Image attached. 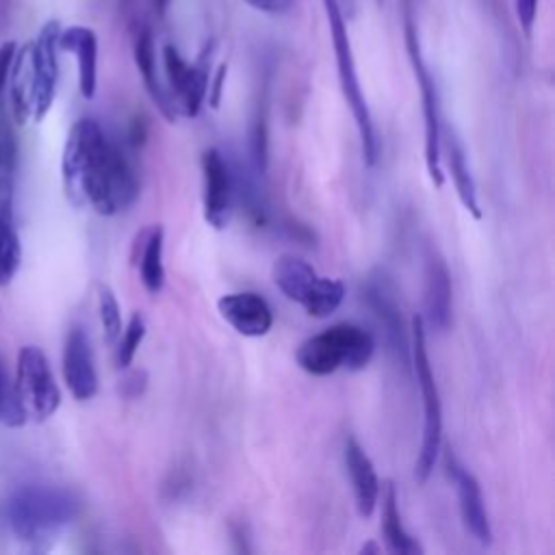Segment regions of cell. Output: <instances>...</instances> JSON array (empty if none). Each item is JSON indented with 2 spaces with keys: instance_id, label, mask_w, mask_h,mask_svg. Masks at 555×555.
I'll return each instance as SVG.
<instances>
[{
  "instance_id": "34",
  "label": "cell",
  "mask_w": 555,
  "mask_h": 555,
  "mask_svg": "<svg viewBox=\"0 0 555 555\" xmlns=\"http://www.w3.org/2000/svg\"><path fill=\"white\" fill-rule=\"evenodd\" d=\"M167 4H169V0H154V7H156V11H158V13H165Z\"/></svg>"
},
{
  "instance_id": "9",
  "label": "cell",
  "mask_w": 555,
  "mask_h": 555,
  "mask_svg": "<svg viewBox=\"0 0 555 555\" xmlns=\"http://www.w3.org/2000/svg\"><path fill=\"white\" fill-rule=\"evenodd\" d=\"M163 65L169 85V100L176 115L197 117L208 93V65L202 54L197 63H189L176 46L163 48Z\"/></svg>"
},
{
  "instance_id": "19",
  "label": "cell",
  "mask_w": 555,
  "mask_h": 555,
  "mask_svg": "<svg viewBox=\"0 0 555 555\" xmlns=\"http://www.w3.org/2000/svg\"><path fill=\"white\" fill-rule=\"evenodd\" d=\"M134 63H137V69L143 78V85L152 98V102L158 106L160 115L169 121L176 119V111L171 106V100H169V93L167 89L160 85L158 76H156V50H154V37L150 33V28H143L139 30L137 39H134Z\"/></svg>"
},
{
  "instance_id": "15",
  "label": "cell",
  "mask_w": 555,
  "mask_h": 555,
  "mask_svg": "<svg viewBox=\"0 0 555 555\" xmlns=\"http://www.w3.org/2000/svg\"><path fill=\"white\" fill-rule=\"evenodd\" d=\"M343 455H345V466H347V473L351 479L358 514L366 518L375 512L377 501H379V479H377L375 466H373L371 457L366 455V451L351 436L345 440Z\"/></svg>"
},
{
  "instance_id": "20",
  "label": "cell",
  "mask_w": 555,
  "mask_h": 555,
  "mask_svg": "<svg viewBox=\"0 0 555 555\" xmlns=\"http://www.w3.org/2000/svg\"><path fill=\"white\" fill-rule=\"evenodd\" d=\"M444 143L447 150V165H449V173L453 180V186L457 191V197L462 202V206L475 217L481 219V208H479V199H477V186L475 180L470 176L468 163H466V154L464 147L460 143V139L453 132H447L444 139H440V145Z\"/></svg>"
},
{
  "instance_id": "21",
  "label": "cell",
  "mask_w": 555,
  "mask_h": 555,
  "mask_svg": "<svg viewBox=\"0 0 555 555\" xmlns=\"http://www.w3.org/2000/svg\"><path fill=\"white\" fill-rule=\"evenodd\" d=\"M11 87V108L17 124L33 119V63H30V41L13 56L9 72Z\"/></svg>"
},
{
  "instance_id": "35",
  "label": "cell",
  "mask_w": 555,
  "mask_h": 555,
  "mask_svg": "<svg viewBox=\"0 0 555 555\" xmlns=\"http://www.w3.org/2000/svg\"><path fill=\"white\" fill-rule=\"evenodd\" d=\"M2 160H4V154H2V145H0V167H2Z\"/></svg>"
},
{
  "instance_id": "28",
  "label": "cell",
  "mask_w": 555,
  "mask_h": 555,
  "mask_svg": "<svg viewBox=\"0 0 555 555\" xmlns=\"http://www.w3.org/2000/svg\"><path fill=\"white\" fill-rule=\"evenodd\" d=\"M249 145H251V156L256 163V169L260 173L267 171L269 165V126H267V104L262 102L254 115L251 121V132H249Z\"/></svg>"
},
{
  "instance_id": "25",
  "label": "cell",
  "mask_w": 555,
  "mask_h": 555,
  "mask_svg": "<svg viewBox=\"0 0 555 555\" xmlns=\"http://www.w3.org/2000/svg\"><path fill=\"white\" fill-rule=\"evenodd\" d=\"M26 421H28V416L20 403L15 384L9 379V375L2 366V360H0V425L22 427Z\"/></svg>"
},
{
  "instance_id": "1",
  "label": "cell",
  "mask_w": 555,
  "mask_h": 555,
  "mask_svg": "<svg viewBox=\"0 0 555 555\" xmlns=\"http://www.w3.org/2000/svg\"><path fill=\"white\" fill-rule=\"evenodd\" d=\"M61 173L67 199L78 208L89 206L102 217L128 210L139 197L134 167L91 117H82L72 126Z\"/></svg>"
},
{
  "instance_id": "29",
  "label": "cell",
  "mask_w": 555,
  "mask_h": 555,
  "mask_svg": "<svg viewBox=\"0 0 555 555\" xmlns=\"http://www.w3.org/2000/svg\"><path fill=\"white\" fill-rule=\"evenodd\" d=\"M514 9H516V17L520 28L525 30V35H531L533 22H535V13H538V0H514Z\"/></svg>"
},
{
  "instance_id": "16",
  "label": "cell",
  "mask_w": 555,
  "mask_h": 555,
  "mask_svg": "<svg viewBox=\"0 0 555 555\" xmlns=\"http://www.w3.org/2000/svg\"><path fill=\"white\" fill-rule=\"evenodd\" d=\"M59 50L72 52L78 63V87L91 100L98 89V37L87 26H69L59 33Z\"/></svg>"
},
{
  "instance_id": "6",
  "label": "cell",
  "mask_w": 555,
  "mask_h": 555,
  "mask_svg": "<svg viewBox=\"0 0 555 555\" xmlns=\"http://www.w3.org/2000/svg\"><path fill=\"white\" fill-rule=\"evenodd\" d=\"M271 278L286 299L301 306L314 319L330 317L345 299V284L340 280L319 275L310 262L295 254L275 258Z\"/></svg>"
},
{
  "instance_id": "26",
  "label": "cell",
  "mask_w": 555,
  "mask_h": 555,
  "mask_svg": "<svg viewBox=\"0 0 555 555\" xmlns=\"http://www.w3.org/2000/svg\"><path fill=\"white\" fill-rule=\"evenodd\" d=\"M98 310H100V323L104 332V340L108 345H115L121 334V312L115 293L108 286L98 288Z\"/></svg>"
},
{
  "instance_id": "18",
  "label": "cell",
  "mask_w": 555,
  "mask_h": 555,
  "mask_svg": "<svg viewBox=\"0 0 555 555\" xmlns=\"http://www.w3.org/2000/svg\"><path fill=\"white\" fill-rule=\"evenodd\" d=\"M425 312L434 330L444 332L451 323V275L442 258L431 256L425 271Z\"/></svg>"
},
{
  "instance_id": "33",
  "label": "cell",
  "mask_w": 555,
  "mask_h": 555,
  "mask_svg": "<svg viewBox=\"0 0 555 555\" xmlns=\"http://www.w3.org/2000/svg\"><path fill=\"white\" fill-rule=\"evenodd\" d=\"M13 186L11 178H0V217L2 215H13Z\"/></svg>"
},
{
  "instance_id": "3",
  "label": "cell",
  "mask_w": 555,
  "mask_h": 555,
  "mask_svg": "<svg viewBox=\"0 0 555 555\" xmlns=\"http://www.w3.org/2000/svg\"><path fill=\"white\" fill-rule=\"evenodd\" d=\"M321 2H323L325 20H327V26H330V37H332L340 91H343V98H345V102H347V106L353 115V121L358 126L364 163L369 167H373L379 160L382 143H379V137H377L366 98H364L362 87H360V78H358L356 61H353V50H351V41H349V33H347V22H345V15H343V9H340L338 0H321Z\"/></svg>"
},
{
  "instance_id": "31",
  "label": "cell",
  "mask_w": 555,
  "mask_h": 555,
  "mask_svg": "<svg viewBox=\"0 0 555 555\" xmlns=\"http://www.w3.org/2000/svg\"><path fill=\"white\" fill-rule=\"evenodd\" d=\"M15 56V41H4L0 46V93L9 80V72H11V63Z\"/></svg>"
},
{
  "instance_id": "30",
  "label": "cell",
  "mask_w": 555,
  "mask_h": 555,
  "mask_svg": "<svg viewBox=\"0 0 555 555\" xmlns=\"http://www.w3.org/2000/svg\"><path fill=\"white\" fill-rule=\"evenodd\" d=\"M243 2L264 15H286L295 4V0H243Z\"/></svg>"
},
{
  "instance_id": "7",
  "label": "cell",
  "mask_w": 555,
  "mask_h": 555,
  "mask_svg": "<svg viewBox=\"0 0 555 555\" xmlns=\"http://www.w3.org/2000/svg\"><path fill=\"white\" fill-rule=\"evenodd\" d=\"M403 37H405V50L408 59L416 78V85L421 89V102H423V121H425V167L429 173V180L434 186H442V165H440V139H442V126H440V108H438V91L434 76L423 59L416 20L412 15V2H403Z\"/></svg>"
},
{
  "instance_id": "27",
  "label": "cell",
  "mask_w": 555,
  "mask_h": 555,
  "mask_svg": "<svg viewBox=\"0 0 555 555\" xmlns=\"http://www.w3.org/2000/svg\"><path fill=\"white\" fill-rule=\"evenodd\" d=\"M145 338V321L139 312H134L124 330V334H119L117 338V366L119 369H128L141 347Z\"/></svg>"
},
{
  "instance_id": "17",
  "label": "cell",
  "mask_w": 555,
  "mask_h": 555,
  "mask_svg": "<svg viewBox=\"0 0 555 555\" xmlns=\"http://www.w3.org/2000/svg\"><path fill=\"white\" fill-rule=\"evenodd\" d=\"M364 297L369 301V306L375 310L377 319L384 323L386 327V336L395 349L397 356H401V362H408L410 356V345H408V336H405V327L401 321V310L392 297V291L388 288V284L384 280H369L364 286Z\"/></svg>"
},
{
  "instance_id": "24",
  "label": "cell",
  "mask_w": 555,
  "mask_h": 555,
  "mask_svg": "<svg viewBox=\"0 0 555 555\" xmlns=\"http://www.w3.org/2000/svg\"><path fill=\"white\" fill-rule=\"evenodd\" d=\"M22 260L20 236L13 225V215L0 217V286L9 284Z\"/></svg>"
},
{
  "instance_id": "11",
  "label": "cell",
  "mask_w": 555,
  "mask_h": 555,
  "mask_svg": "<svg viewBox=\"0 0 555 555\" xmlns=\"http://www.w3.org/2000/svg\"><path fill=\"white\" fill-rule=\"evenodd\" d=\"M202 178H204V219L210 228L223 230L230 221L234 180L228 160L217 147L202 152Z\"/></svg>"
},
{
  "instance_id": "5",
  "label": "cell",
  "mask_w": 555,
  "mask_h": 555,
  "mask_svg": "<svg viewBox=\"0 0 555 555\" xmlns=\"http://www.w3.org/2000/svg\"><path fill=\"white\" fill-rule=\"evenodd\" d=\"M410 356H412V369H414L416 384H418L421 399H423V438H421V451H418L416 464H414V477L418 483H425L434 470V464L438 460L440 444H442V405H440L436 377H434L429 356H427L425 321L418 314L412 319Z\"/></svg>"
},
{
  "instance_id": "23",
  "label": "cell",
  "mask_w": 555,
  "mask_h": 555,
  "mask_svg": "<svg viewBox=\"0 0 555 555\" xmlns=\"http://www.w3.org/2000/svg\"><path fill=\"white\" fill-rule=\"evenodd\" d=\"M163 243L165 232L160 225L152 228L143 241L141 258H139V278L147 293L156 295L165 284V267H163Z\"/></svg>"
},
{
  "instance_id": "12",
  "label": "cell",
  "mask_w": 555,
  "mask_h": 555,
  "mask_svg": "<svg viewBox=\"0 0 555 555\" xmlns=\"http://www.w3.org/2000/svg\"><path fill=\"white\" fill-rule=\"evenodd\" d=\"M444 468H447V475L451 477V481L455 483L464 527L470 531V535L479 544H490L492 529H490V520H488V512L483 505L479 481L473 477L470 470H466L457 462V457L451 453V449L444 453Z\"/></svg>"
},
{
  "instance_id": "14",
  "label": "cell",
  "mask_w": 555,
  "mask_h": 555,
  "mask_svg": "<svg viewBox=\"0 0 555 555\" xmlns=\"http://www.w3.org/2000/svg\"><path fill=\"white\" fill-rule=\"evenodd\" d=\"M217 308L225 323H230L241 336L260 338L273 327V310L258 293H228L217 301Z\"/></svg>"
},
{
  "instance_id": "2",
  "label": "cell",
  "mask_w": 555,
  "mask_h": 555,
  "mask_svg": "<svg viewBox=\"0 0 555 555\" xmlns=\"http://www.w3.org/2000/svg\"><path fill=\"white\" fill-rule=\"evenodd\" d=\"M7 514L22 542H39L76 518L78 499L63 488L30 483L11 494Z\"/></svg>"
},
{
  "instance_id": "10",
  "label": "cell",
  "mask_w": 555,
  "mask_h": 555,
  "mask_svg": "<svg viewBox=\"0 0 555 555\" xmlns=\"http://www.w3.org/2000/svg\"><path fill=\"white\" fill-rule=\"evenodd\" d=\"M59 33L61 24L50 20L41 26L35 41H30V63H33V121H41L56 95L59 82Z\"/></svg>"
},
{
  "instance_id": "32",
  "label": "cell",
  "mask_w": 555,
  "mask_h": 555,
  "mask_svg": "<svg viewBox=\"0 0 555 555\" xmlns=\"http://www.w3.org/2000/svg\"><path fill=\"white\" fill-rule=\"evenodd\" d=\"M225 74H228V65L223 63V65H219V69H217V74H215V78H212V87L208 85V93H206V98H208V102H210V106H212V108H217V106H219V102H221V91H223Z\"/></svg>"
},
{
  "instance_id": "13",
  "label": "cell",
  "mask_w": 555,
  "mask_h": 555,
  "mask_svg": "<svg viewBox=\"0 0 555 555\" xmlns=\"http://www.w3.org/2000/svg\"><path fill=\"white\" fill-rule=\"evenodd\" d=\"M63 379L78 401H89L98 392V373L93 364L91 343L80 325L67 332L63 347Z\"/></svg>"
},
{
  "instance_id": "8",
  "label": "cell",
  "mask_w": 555,
  "mask_h": 555,
  "mask_svg": "<svg viewBox=\"0 0 555 555\" xmlns=\"http://www.w3.org/2000/svg\"><path fill=\"white\" fill-rule=\"evenodd\" d=\"M15 390L26 416L35 421L50 418L61 405V390L56 386L48 358L35 345H26L17 353Z\"/></svg>"
},
{
  "instance_id": "4",
  "label": "cell",
  "mask_w": 555,
  "mask_h": 555,
  "mask_svg": "<svg viewBox=\"0 0 555 555\" xmlns=\"http://www.w3.org/2000/svg\"><path fill=\"white\" fill-rule=\"evenodd\" d=\"M373 351L375 338L371 332L353 323H336L306 338L297 347L295 360L299 369L321 377L338 369L360 371L371 362Z\"/></svg>"
},
{
  "instance_id": "22",
  "label": "cell",
  "mask_w": 555,
  "mask_h": 555,
  "mask_svg": "<svg viewBox=\"0 0 555 555\" xmlns=\"http://www.w3.org/2000/svg\"><path fill=\"white\" fill-rule=\"evenodd\" d=\"M382 533L388 551L399 553V555H416L423 553L421 544L405 531L399 514V501H397V490L388 481L384 496H382Z\"/></svg>"
}]
</instances>
